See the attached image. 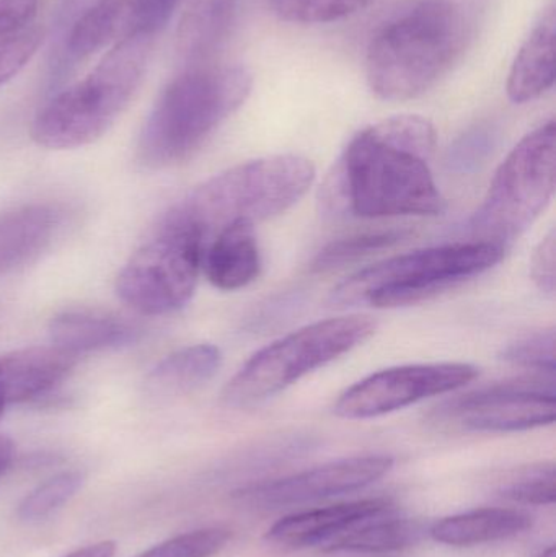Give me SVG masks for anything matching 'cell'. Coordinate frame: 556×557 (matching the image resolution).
<instances>
[{
    "instance_id": "4dcf8cb0",
    "label": "cell",
    "mask_w": 556,
    "mask_h": 557,
    "mask_svg": "<svg viewBox=\"0 0 556 557\" xmlns=\"http://www.w3.org/2000/svg\"><path fill=\"white\" fill-rule=\"evenodd\" d=\"M493 146V133L489 127H477L464 134L449 152V166L456 172H470L483 162Z\"/></svg>"
},
{
    "instance_id": "ba28073f",
    "label": "cell",
    "mask_w": 556,
    "mask_h": 557,
    "mask_svg": "<svg viewBox=\"0 0 556 557\" xmlns=\"http://www.w3.org/2000/svg\"><path fill=\"white\" fill-rule=\"evenodd\" d=\"M555 121L529 133L499 165L482 206L470 219L475 240L506 248L551 205L556 178Z\"/></svg>"
},
{
    "instance_id": "5bb4252c",
    "label": "cell",
    "mask_w": 556,
    "mask_h": 557,
    "mask_svg": "<svg viewBox=\"0 0 556 557\" xmlns=\"http://www.w3.org/2000/svg\"><path fill=\"white\" fill-rule=\"evenodd\" d=\"M384 512H391V503L382 497H375V499L355 500V503L338 504L325 509L294 513L274 523L268 530L267 540L284 548L322 546L349 527Z\"/></svg>"
},
{
    "instance_id": "52a82bcc",
    "label": "cell",
    "mask_w": 556,
    "mask_h": 557,
    "mask_svg": "<svg viewBox=\"0 0 556 557\" xmlns=\"http://www.w3.org/2000/svg\"><path fill=\"white\" fill-rule=\"evenodd\" d=\"M375 330L378 321L366 314L307 324L255 352L228 380L222 399L232 408L267 401L313 370L361 346Z\"/></svg>"
},
{
    "instance_id": "8992f818",
    "label": "cell",
    "mask_w": 556,
    "mask_h": 557,
    "mask_svg": "<svg viewBox=\"0 0 556 557\" xmlns=\"http://www.w3.org/2000/svg\"><path fill=\"white\" fill-rule=\"evenodd\" d=\"M506 248L490 242H460L388 258L359 271L333 290L343 307L368 304L397 308L420 304L441 292L482 276L505 258Z\"/></svg>"
},
{
    "instance_id": "7c38bea8",
    "label": "cell",
    "mask_w": 556,
    "mask_h": 557,
    "mask_svg": "<svg viewBox=\"0 0 556 557\" xmlns=\"http://www.w3.org/2000/svg\"><path fill=\"white\" fill-rule=\"evenodd\" d=\"M392 468L394 458L387 455L345 458L293 476L254 484L235 493V497L247 506L277 509L355 493L384 478Z\"/></svg>"
},
{
    "instance_id": "ffe728a7",
    "label": "cell",
    "mask_w": 556,
    "mask_h": 557,
    "mask_svg": "<svg viewBox=\"0 0 556 557\" xmlns=\"http://www.w3.org/2000/svg\"><path fill=\"white\" fill-rule=\"evenodd\" d=\"M529 513L515 509H479L440 520L430 529L434 542L449 546H475L499 542L528 532Z\"/></svg>"
},
{
    "instance_id": "d4e9b609",
    "label": "cell",
    "mask_w": 556,
    "mask_h": 557,
    "mask_svg": "<svg viewBox=\"0 0 556 557\" xmlns=\"http://www.w3.org/2000/svg\"><path fill=\"white\" fill-rule=\"evenodd\" d=\"M375 0H271L274 13L291 23L336 22L374 3Z\"/></svg>"
},
{
    "instance_id": "8d00e7d4",
    "label": "cell",
    "mask_w": 556,
    "mask_h": 557,
    "mask_svg": "<svg viewBox=\"0 0 556 557\" xmlns=\"http://www.w3.org/2000/svg\"><path fill=\"white\" fill-rule=\"evenodd\" d=\"M7 409L9 408H7V405L5 403H3V399L0 398V421H2L3 416H5Z\"/></svg>"
},
{
    "instance_id": "f546056e",
    "label": "cell",
    "mask_w": 556,
    "mask_h": 557,
    "mask_svg": "<svg viewBox=\"0 0 556 557\" xmlns=\"http://www.w3.org/2000/svg\"><path fill=\"white\" fill-rule=\"evenodd\" d=\"M41 41L42 32L39 28H25L0 38V85L15 77L32 61Z\"/></svg>"
},
{
    "instance_id": "d6a6232c",
    "label": "cell",
    "mask_w": 556,
    "mask_h": 557,
    "mask_svg": "<svg viewBox=\"0 0 556 557\" xmlns=\"http://www.w3.org/2000/svg\"><path fill=\"white\" fill-rule=\"evenodd\" d=\"M41 0H0V38L28 28Z\"/></svg>"
},
{
    "instance_id": "8fae6325",
    "label": "cell",
    "mask_w": 556,
    "mask_h": 557,
    "mask_svg": "<svg viewBox=\"0 0 556 557\" xmlns=\"http://www.w3.org/2000/svg\"><path fill=\"white\" fill-rule=\"evenodd\" d=\"M479 376L472 363L441 362L394 367L349 386L335 403L343 419H372L391 414L433 396L464 388Z\"/></svg>"
},
{
    "instance_id": "cb8c5ba5",
    "label": "cell",
    "mask_w": 556,
    "mask_h": 557,
    "mask_svg": "<svg viewBox=\"0 0 556 557\" xmlns=\"http://www.w3.org/2000/svg\"><path fill=\"white\" fill-rule=\"evenodd\" d=\"M84 484V474L65 471L49 478L45 483L26 494L18 506V517L25 522H38L61 509Z\"/></svg>"
},
{
    "instance_id": "4316f807",
    "label": "cell",
    "mask_w": 556,
    "mask_h": 557,
    "mask_svg": "<svg viewBox=\"0 0 556 557\" xmlns=\"http://www.w3.org/2000/svg\"><path fill=\"white\" fill-rule=\"evenodd\" d=\"M123 23V39L152 36L165 28L182 0H118Z\"/></svg>"
},
{
    "instance_id": "2e32d148",
    "label": "cell",
    "mask_w": 556,
    "mask_h": 557,
    "mask_svg": "<svg viewBox=\"0 0 556 557\" xmlns=\"http://www.w3.org/2000/svg\"><path fill=\"white\" fill-rule=\"evenodd\" d=\"M59 214L46 205H26L0 214V276L33 263L48 250Z\"/></svg>"
},
{
    "instance_id": "d590c367",
    "label": "cell",
    "mask_w": 556,
    "mask_h": 557,
    "mask_svg": "<svg viewBox=\"0 0 556 557\" xmlns=\"http://www.w3.org/2000/svg\"><path fill=\"white\" fill-rule=\"evenodd\" d=\"M538 557H556L555 555V546H551V548L545 549L544 553H541Z\"/></svg>"
},
{
    "instance_id": "83f0119b",
    "label": "cell",
    "mask_w": 556,
    "mask_h": 557,
    "mask_svg": "<svg viewBox=\"0 0 556 557\" xmlns=\"http://www.w3.org/2000/svg\"><path fill=\"white\" fill-rule=\"evenodd\" d=\"M231 540V532L221 527L183 533L144 552L137 557H212Z\"/></svg>"
},
{
    "instance_id": "9a60e30c",
    "label": "cell",
    "mask_w": 556,
    "mask_h": 557,
    "mask_svg": "<svg viewBox=\"0 0 556 557\" xmlns=\"http://www.w3.org/2000/svg\"><path fill=\"white\" fill-rule=\"evenodd\" d=\"M202 270L221 290H238L257 281L261 255L255 225L240 221L221 228L206 245Z\"/></svg>"
},
{
    "instance_id": "30bf717a",
    "label": "cell",
    "mask_w": 556,
    "mask_h": 557,
    "mask_svg": "<svg viewBox=\"0 0 556 557\" xmlns=\"http://www.w3.org/2000/svg\"><path fill=\"white\" fill-rule=\"evenodd\" d=\"M437 419L469 432H518L554 424L555 376H531L457 396L437 409Z\"/></svg>"
},
{
    "instance_id": "6da1fadb",
    "label": "cell",
    "mask_w": 556,
    "mask_h": 557,
    "mask_svg": "<svg viewBox=\"0 0 556 557\" xmlns=\"http://www.w3.org/2000/svg\"><path fill=\"white\" fill-rule=\"evenodd\" d=\"M434 149L436 129L415 114L359 131L320 191L323 211L359 219L443 214L446 199L430 166Z\"/></svg>"
},
{
    "instance_id": "277c9868",
    "label": "cell",
    "mask_w": 556,
    "mask_h": 557,
    "mask_svg": "<svg viewBox=\"0 0 556 557\" xmlns=\"http://www.w3.org/2000/svg\"><path fill=\"white\" fill-rule=\"evenodd\" d=\"M153 39L131 36L116 42L87 77L52 95L33 120V140L45 149L67 150L103 137L139 90Z\"/></svg>"
},
{
    "instance_id": "3957f363",
    "label": "cell",
    "mask_w": 556,
    "mask_h": 557,
    "mask_svg": "<svg viewBox=\"0 0 556 557\" xmlns=\"http://www.w3.org/2000/svg\"><path fill=\"white\" fill-rule=\"evenodd\" d=\"M254 78L242 65H193L157 98L139 137L137 153L149 169L191 159L247 100Z\"/></svg>"
},
{
    "instance_id": "f1b7e54d",
    "label": "cell",
    "mask_w": 556,
    "mask_h": 557,
    "mask_svg": "<svg viewBox=\"0 0 556 557\" xmlns=\"http://www.w3.org/2000/svg\"><path fill=\"white\" fill-rule=\"evenodd\" d=\"M499 496L528 506H552L556 497L554 465L542 463L528 468L509 481L499 491Z\"/></svg>"
},
{
    "instance_id": "4fadbf2b",
    "label": "cell",
    "mask_w": 556,
    "mask_h": 557,
    "mask_svg": "<svg viewBox=\"0 0 556 557\" xmlns=\"http://www.w3.org/2000/svg\"><path fill=\"white\" fill-rule=\"evenodd\" d=\"M78 357L55 346L26 347L0 356V398L7 408L54 392L77 366Z\"/></svg>"
},
{
    "instance_id": "e575fe53",
    "label": "cell",
    "mask_w": 556,
    "mask_h": 557,
    "mask_svg": "<svg viewBox=\"0 0 556 557\" xmlns=\"http://www.w3.org/2000/svg\"><path fill=\"white\" fill-rule=\"evenodd\" d=\"M15 457V445L5 435H0V476L9 470Z\"/></svg>"
},
{
    "instance_id": "44dd1931",
    "label": "cell",
    "mask_w": 556,
    "mask_h": 557,
    "mask_svg": "<svg viewBox=\"0 0 556 557\" xmlns=\"http://www.w3.org/2000/svg\"><path fill=\"white\" fill-rule=\"evenodd\" d=\"M221 363V350L212 344L183 347L153 367L147 375V389L156 396L193 392L214 379Z\"/></svg>"
},
{
    "instance_id": "7a4b0ae2",
    "label": "cell",
    "mask_w": 556,
    "mask_h": 557,
    "mask_svg": "<svg viewBox=\"0 0 556 557\" xmlns=\"http://www.w3.org/2000/svg\"><path fill=\"white\" fill-rule=\"evenodd\" d=\"M490 0H415L369 42L366 78L382 100L428 94L462 61L479 38Z\"/></svg>"
},
{
    "instance_id": "7402d4cb",
    "label": "cell",
    "mask_w": 556,
    "mask_h": 557,
    "mask_svg": "<svg viewBox=\"0 0 556 557\" xmlns=\"http://www.w3.org/2000/svg\"><path fill=\"white\" fill-rule=\"evenodd\" d=\"M385 513L388 512L369 517L349 527L322 545L323 549L329 553H391L420 542L424 533L420 523L397 517L384 519Z\"/></svg>"
},
{
    "instance_id": "603a6c76",
    "label": "cell",
    "mask_w": 556,
    "mask_h": 557,
    "mask_svg": "<svg viewBox=\"0 0 556 557\" xmlns=\"http://www.w3.org/2000/svg\"><path fill=\"white\" fill-rule=\"evenodd\" d=\"M410 232L405 228H388V231L365 232L353 237L339 238L326 245L312 263L313 273L339 270L358 263L365 258L381 251L391 250L401 242L407 240Z\"/></svg>"
},
{
    "instance_id": "484cf974",
    "label": "cell",
    "mask_w": 556,
    "mask_h": 557,
    "mask_svg": "<svg viewBox=\"0 0 556 557\" xmlns=\"http://www.w3.org/2000/svg\"><path fill=\"white\" fill-rule=\"evenodd\" d=\"M499 359L539 375L555 376V327L519 337L502 350Z\"/></svg>"
},
{
    "instance_id": "836d02e7",
    "label": "cell",
    "mask_w": 556,
    "mask_h": 557,
    "mask_svg": "<svg viewBox=\"0 0 556 557\" xmlns=\"http://www.w3.org/2000/svg\"><path fill=\"white\" fill-rule=\"evenodd\" d=\"M114 553H116V543L100 542L75 549L71 555L64 557H113Z\"/></svg>"
},
{
    "instance_id": "5b68a950",
    "label": "cell",
    "mask_w": 556,
    "mask_h": 557,
    "mask_svg": "<svg viewBox=\"0 0 556 557\" xmlns=\"http://www.w3.org/2000/svg\"><path fill=\"white\" fill-rule=\"evenodd\" d=\"M316 180V166L302 156H271L240 163L189 193L165 219L189 225L206 245L234 222L268 221L300 201Z\"/></svg>"
},
{
    "instance_id": "e0dca14e",
    "label": "cell",
    "mask_w": 556,
    "mask_h": 557,
    "mask_svg": "<svg viewBox=\"0 0 556 557\" xmlns=\"http://www.w3.org/2000/svg\"><path fill=\"white\" fill-rule=\"evenodd\" d=\"M52 346L81 357L97 350L131 346L140 337L139 327L113 314L71 310L55 314L48 327Z\"/></svg>"
},
{
    "instance_id": "d6986e66",
    "label": "cell",
    "mask_w": 556,
    "mask_h": 557,
    "mask_svg": "<svg viewBox=\"0 0 556 557\" xmlns=\"http://www.w3.org/2000/svg\"><path fill=\"white\" fill-rule=\"evenodd\" d=\"M242 0H198L178 29V52L188 67L211 64L231 38L240 15Z\"/></svg>"
},
{
    "instance_id": "1f68e13d",
    "label": "cell",
    "mask_w": 556,
    "mask_h": 557,
    "mask_svg": "<svg viewBox=\"0 0 556 557\" xmlns=\"http://www.w3.org/2000/svg\"><path fill=\"white\" fill-rule=\"evenodd\" d=\"M531 276L544 294L555 295L556 287V235L548 232L535 248L531 260Z\"/></svg>"
},
{
    "instance_id": "ac0fdd59",
    "label": "cell",
    "mask_w": 556,
    "mask_h": 557,
    "mask_svg": "<svg viewBox=\"0 0 556 557\" xmlns=\"http://www.w3.org/2000/svg\"><path fill=\"white\" fill-rule=\"evenodd\" d=\"M555 5L542 13L519 49L508 77V97L515 103H529L547 94L555 82Z\"/></svg>"
},
{
    "instance_id": "9c48e42d",
    "label": "cell",
    "mask_w": 556,
    "mask_h": 557,
    "mask_svg": "<svg viewBox=\"0 0 556 557\" xmlns=\"http://www.w3.org/2000/svg\"><path fill=\"white\" fill-rule=\"evenodd\" d=\"M205 250L198 231L165 219L159 234L124 264L116 278L118 297L147 317L180 310L195 295Z\"/></svg>"
}]
</instances>
